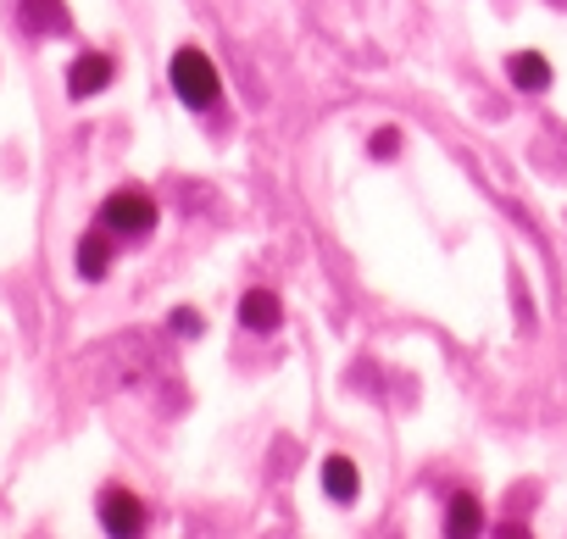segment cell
I'll list each match as a JSON object with an SVG mask.
<instances>
[{
	"instance_id": "obj_12",
	"label": "cell",
	"mask_w": 567,
	"mask_h": 539,
	"mask_svg": "<svg viewBox=\"0 0 567 539\" xmlns=\"http://www.w3.org/2000/svg\"><path fill=\"white\" fill-rule=\"evenodd\" d=\"M173 334L195 340V334H200V312H189V307H184V312H173Z\"/></svg>"
},
{
	"instance_id": "obj_1",
	"label": "cell",
	"mask_w": 567,
	"mask_h": 539,
	"mask_svg": "<svg viewBox=\"0 0 567 539\" xmlns=\"http://www.w3.org/2000/svg\"><path fill=\"white\" fill-rule=\"evenodd\" d=\"M173 90H178V101H184L189 112H212V106L223 101V79H217V62H212L206 51L184 45V51L173 56Z\"/></svg>"
},
{
	"instance_id": "obj_9",
	"label": "cell",
	"mask_w": 567,
	"mask_h": 539,
	"mask_svg": "<svg viewBox=\"0 0 567 539\" xmlns=\"http://www.w3.org/2000/svg\"><path fill=\"white\" fill-rule=\"evenodd\" d=\"M79 279H90V284H101L106 273H112V245H106V228L101 234H90V239H79Z\"/></svg>"
},
{
	"instance_id": "obj_6",
	"label": "cell",
	"mask_w": 567,
	"mask_h": 539,
	"mask_svg": "<svg viewBox=\"0 0 567 539\" xmlns=\"http://www.w3.org/2000/svg\"><path fill=\"white\" fill-rule=\"evenodd\" d=\"M239 323H245L250 334H272V329L284 323L278 296H272V290H245V296H239Z\"/></svg>"
},
{
	"instance_id": "obj_7",
	"label": "cell",
	"mask_w": 567,
	"mask_h": 539,
	"mask_svg": "<svg viewBox=\"0 0 567 539\" xmlns=\"http://www.w3.org/2000/svg\"><path fill=\"white\" fill-rule=\"evenodd\" d=\"M506 73H512V84H517L523 95H545V90H550V62H545L539 51H517V56L506 62Z\"/></svg>"
},
{
	"instance_id": "obj_11",
	"label": "cell",
	"mask_w": 567,
	"mask_h": 539,
	"mask_svg": "<svg viewBox=\"0 0 567 539\" xmlns=\"http://www.w3.org/2000/svg\"><path fill=\"white\" fill-rule=\"evenodd\" d=\"M368 151L384 162V156H395V151H401V134H395V128H379V134L368 139Z\"/></svg>"
},
{
	"instance_id": "obj_2",
	"label": "cell",
	"mask_w": 567,
	"mask_h": 539,
	"mask_svg": "<svg viewBox=\"0 0 567 539\" xmlns=\"http://www.w3.org/2000/svg\"><path fill=\"white\" fill-rule=\"evenodd\" d=\"M101 228H106L112 239H145V234L156 228V200H151L145 189H117V195H106V206H101Z\"/></svg>"
},
{
	"instance_id": "obj_5",
	"label": "cell",
	"mask_w": 567,
	"mask_h": 539,
	"mask_svg": "<svg viewBox=\"0 0 567 539\" xmlns=\"http://www.w3.org/2000/svg\"><path fill=\"white\" fill-rule=\"evenodd\" d=\"M112 56H101V51H90V56H79L73 68H68V95L73 101H90V95H101L106 84H112Z\"/></svg>"
},
{
	"instance_id": "obj_3",
	"label": "cell",
	"mask_w": 567,
	"mask_h": 539,
	"mask_svg": "<svg viewBox=\"0 0 567 539\" xmlns=\"http://www.w3.org/2000/svg\"><path fill=\"white\" fill-rule=\"evenodd\" d=\"M101 528L106 533H145V500L134 489H101Z\"/></svg>"
},
{
	"instance_id": "obj_8",
	"label": "cell",
	"mask_w": 567,
	"mask_h": 539,
	"mask_svg": "<svg viewBox=\"0 0 567 539\" xmlns=\"http://www.w3.org/2000/svg\"><path fill=\"white\" fill-rule=\"evenodd\" d=\"M478 528H484L478 495H473V489H456L451 506H445V533H451V539H467V533H478Z\"/></svg>"
},
{
	"instance_id": "obj_10",
	"label": "cell",
	"mask_w": 567,
	"mask_h": 539,
	"mask_svg": "<svg viewBox=\"0 0 567 539\" xmlns=\"http://www.w3.org/2000/svg\"><path fill=\"white\" fill-rule=\"evenodd\" d=\"M323 489H329V500H357L362 495V473H357V462H346V456H329L323 462Z\"/></svg>"
},
{
	"instance_id": "obj_4",
	"label": "cell",
	"mask_w": 567,
	"mask_h": 539,
	"mask_svg": "<svg viewBox=\"0 0 567 539\" xmlns=\"http://www.w3.org/2000/svg\"><path fill=\"white\" fill-rule=\"evenodd\" d=\"M18 23H23V34H34V40H62V34L73 29V18H68L62 0H18Z\"/></svg>"
}]
</instances>
